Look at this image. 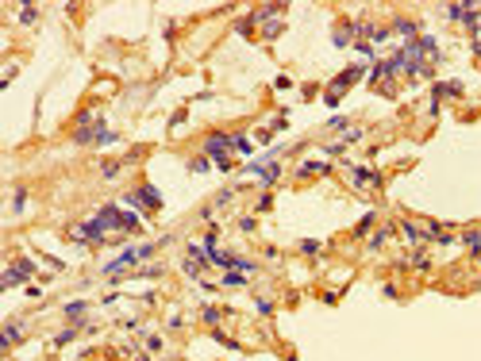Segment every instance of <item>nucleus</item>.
Returning a JSON list of instances; mask_svg holds the SVG:
<instances>
[{
    "label": "nucleus",
    "instance_id": "f257e3e1",
    "mask_svg": "<svg viewBox=\"0 0 481 361\" xmlns=\"http://www.w3.org/2000/svg\"><path fill=\"white\" fill-rule=\"evenodd\" d=\"M204 158L216 165V169H231V135L223 131H212L204 139Z\"/></svg>",
    "mask_w": 481,
    "mask_h": 361
},
{
    "label": "nucleus",
    "instance_id": "f03ea898",
    "mask_svg": "<svg viewBox=\"0 0 481 361\" xmlns=\"http://www.w3.org/2000/svg\"><path fill=\"white\" fill-rule=\"evenodd\" d=\"M362 73H366L362 66H350V70H343V73L335 77V81H331V88H327V96H323V100H327L331 108H335V104H339V96H343V92H347V88L354 85V81H358Z\"/></svg>",
    "mask_w": 481,
    "mask_h": 361
},
{
    "label": "nucleus",
    "instance_id": "7ed1b4c3",
    "mask_svg": "<svg viewBox=\"0 0 481 361\" xmlns=\"http://www.w3.org/2000/svg\"><path fill=\"white\" fill-rule=\"evenodd\" d=\"M123 204H131V208H135V204H143V212H158V208H162V196H158V188L143 185L139 192H127Z\"/></svg>",
    "mask_w": 481,
    "mask_h": 361
},
{
    "label": "nucleus",
    "instance_id": "20e7f679",
    "mask_svg": "<svg viewBox=\"0 0 481 361\" xmlns=\"http://www.w3.org/2000/svg\"><path fill=\"white\" fill-rule=\"evenodd\" d=\"M31 273H35V261H27V258H19V261H12V269L4 273V289H15V285H23V281H31Z\"/></svg>",
    "mask_w": 481,
    "mask_h": 361
},
{
    "label": "nucleus",
    "instance_id": "39448f33",
    "mask_svg": "<svg viewBox=\"0 0 481 361\" xmlns=\"http://www.w3.org/2000/svg\"><path fill=\"white\" fill-rule=\"evenodd\" d=\"M247 173H250V177H258V181H262V188H270V185H277V177H281V165H262V161H250Z\"/></svg>",
    "mask_w": 481,
    "mask_h": 361
},
{
    "label": "nucleus",
    "instance_id": "423d86ee",
    "mask_svg": "<svg viewBox=\"0 0 481 361\" xmlns=\"http://www.w3.org/2000/svg\"><path fill=\"white\" fill-rule=\"evenodd\" d=\"M396 231L404 234V242H412V246H423V242H427V227L412 223V219H400V223H396Z\"/></svg>",
    "mask_w": 481,
    "mask_h": 361
},
{
    "label": "nucleus",
    "instance_id": "0eeeda50",
    "mask_svg": "<svg viewBox=\"0 0 481 361\" xmlns=\"http://www.w3.org/2000/svg\"><path fill=\"white\" fill-rule=\"evenodd\" d=\"M350 181H354V188H381V177L374 169H366V165H354L350 169Z\"/></svg>",
    "mask_w": 481,
    "mask_h": 361
},
{
    "label": "nucleus",
    "instance_id": "6e6552de",
    "mask_svg": "<svg viewBox=\"0 0 481 361\" xmlns=\"http://www.w3.org/2000/svg\"><path fill=\"white\" fill-rule=\"evenodd\" d=\"M19 338H23V323H8V327H4V338H0V350L8 354V350L19 342Z\"/></svg>",
    "mask_w": 481,
    "mask_h": 361
},
{
    "label": "nucleus",
    "instance_id": "1a4fd4ad",
    "mask_svg": "<svg viewBox=\"0 0 481 361\" xmlns=\"http://www.w3.org/2000/svg\"><path fill=\"white\" fill-rule=\"evenodd\" d=\"M439 96H462V85L458 81H439V85H431V100L439 104Z\"/></svg>",
    "mask_w": 481,
    "mask_h": 361
},
{
    "label": "nucleus",
    "instance_id": "9d476101",
    "mask_svg": "<svg viewBox=\"0 0 481 361\" xmlns=\"http://www.w3.org/2000/svg\"><path fill=\"white\" fill-rule=\"evenodd\" d=\"M393 31H396V35H404L408 43H416V39H420V23H416V19H396Z\"/></svg>",
    "mask_w": 481,
    "mask_h": 361
},
{
    "label": "nucleus",
    "instance_id": "9b49d317",
    "mask_svg": "<svg viewBox=\"0 0 481 361\" xmlns=\"http://www.w3.org/2000/svg\"><path fill=\"white\" fill-rule=\"evenodd\" d=\"M350 39H354V23H343V27L331 31V43H335V46H347Z\"/></svg>",
    "mask_w": 481,
    "mask_h": 361
},
{
    "label": "nucleus",
    "instance_id": "f8f14e48",
    "mask_svg": "<svg viewBox=\"0 0 481 361\" xmlns=\"http://www.w3.org/2000/svg\"><path fill=\"white\" fill-rule=\"evenodd\" d=\"M231 150L235 154H254V143H250L247 135H231Z\"/></svg>",
    "mask_w": 481,
    "mask_h": 361
},
{
    "label": "nucleus",
    "instance_id": "ddd939ff",
    "mask_svg": "<svg viewBox=\"0 0 481 361\" xmlns=\"http://www.w3.org/2000/svg\"><path fill=\"white\" fill-rule=\"evenodd\" d=\"M408 265H412V269H416V273H427V269H431V258H427V254H423V250H416V254H412V258H408Z\"/></svg>",
    "mask_w": 481,
    "mask_h": 361
},
{
    "label": "nucleus",
    "instance_id": "4468645a",
    "mask_svg": "<svg viewBox=\"0 0 481 361\" xmlns=\"http://www.w3.org/2000/svg\"><path fill=\"white\" fill-rule=\"evenodd\" d=\"M327 169H331L327 161H304V165H300L296 173H300V177H312V173H327Z\"/></svg>",
    "mask_w": 481,
    "mask_h": 361
},
{
    "label": "nucleus",
    "instance_id": "2eb2a0df",
    "mask_svg": "<svg viewBox=\"0 0 481 361\" xmlns=\"http://www.w3.org/2000/svg\"><path fill=\"white\" fill-rule=\"evenodd\" d=\"M62 311H66V319H81V315L89 311V303H85V300H73V303H66Z\"/></svg>",
    "mask_w": 481,
    "mask_h": 361
},
{
    "label": "nucleus",
    "instance_id": "dca6fc26",
    "mask_svg": "<svg viewBox=\"0 0 481 361\" xmlns=\"http://www.w3.org/2000/svg\"><path fill=\"white\" fill-rule=\"evenodd\" d=\"M119 169H123V161H104V165H100V177H104V181H116Z\"/></svg>",
    "mask_w": 481,
    "mask_h": 361
},
{
    "label": "nucleus",
    "instance_id": "f3484780",
    "mask_svg": "<svg viewBox=\"0 0 481 361\" xmlns=\"http://www.w3.org/2000/svg\"><path fill=\"white\" fill-rule=\"evenodd\" d=\"M254 23H258V19H254V12H250L247 19H239V23H235V31H239V35H247V39H250V35H254Z\"/></svg>",
    "mask_w": 481,
    "mask_h": 361
},
{
    "label": "nucleus",
    "instance_id": "a211bd4d",
    "mask_svg": "<svg viewBox=\"0 0 481 361\" xmlns=\"http://www.w3.org/2000/svg\"><path fill=\"white\" fill-rule=\"evenodd\" d=\"M393 231H396V227H381V231L374 234V238H370V250H381V246H385V238H389Z\"/></svg>",
    "mask_w": 481,
    "mask_h": 361
},
{
    "label": "nucleus",
    "instance_id": "6ab92c4d",
    "mask_svg": "<svg viewBox=\"0 0 481 361\" xmlns=\"http://www.w3.org/2000/svg\"><path fill=\"white\" fill-rule=\"evenodd\" d=\"M27 208V188H15V200H12V212H23Z\"/></svg>",
    "mask_w": 481,
    "mask_h": 361
},
{
    "label": "nucleus",
    "instance_id": "aec40b11",
    "mask_svg": "<svg viewBox=\"0 0 481 361\" xmlns=\"http://www.w3.org/2000/svg\"><path fill=\"white\" fill-rule=\"evenodd\" d=\"M343 150H347V143H343V139H339V143H331V146H323V154H327V158H339Z\"/></svg>",
    "mask_w": 481,
    "mask_h": 361
},
{
    "label": "nucleus",
    "instance_id": "412c9836",
    "mask_svg": "<svg viewBox=\"0 0 481 361\" xmlns=\"http://www.w3.org/2000/svg\"><path fill=\"white\" fill-rule=\"evenodd\" d=\"M323 246L316 242V238H304V242H300V254H320Z\"/></svg>",
    "mask_w": 481,
    "mask_h": 361
},
{
    "label": "nucleus",
    "instance_id": "4be33fe9",
    "mask_svg": "<svg viewBox=\"0 0 481 361\" xmlns=\"http://www.w3.org/2000/svg\"><path fill=\"white\" fill-rule=\"evenodd\" d=\"M243 281H247V273H223V285H227V289H235V285H243Z\"/></svg>",
    "mask_w": 481,
    "mask_h": 361
},
{
    "label": "nucleus",
    "instance_id": "5701e85b",
    "mask_svg": "<svg viewBox=\"0 0 481 361\" xmlns=\"http://www.w3.org/2000/svg\"><path fill=\"white\" fill-rule=\"evenodd\" d=\"M200 315H204V323H212V327H216V323H219V315H223V311H219V307H204V311H200Z\"/></svg>",
    "mask_w": 481,
    "mask_h": 361
},
{
    "label": "nucleus",
    "instance_id": "b1692460",
    "mask_svg": "<svg viewBox=\"0 0 481 361\" xmlns=\"http://www.w3.org/2000/svg\"><path fill=\"white\" fill-rule=\"evenodd\" d=\"M212 338H216V342H223L227 350H239V342H235V338H227L223 331H212Z\"/></svg>",
    "mask_w": 481,
    "mask_h": 361
},
{
    "label": "nucleus",
    "instance_id": "393cba45",
    "mask_svg": "<svg viewBox=\"0 0 481 361\" xmlns=\"http://www.w3.org/2000/svg\"><path fill=\"white\" fill-rule=\"evenodd\" d=\"M35 19H39V8H23L19 12V23H35Z\"/></svg>",
    "mask_w": 481,
    "mask_h": 361
},
{
    "label": "nucleus",
    "instance_id": "a878e982",
    "mask_svg": "<svg viewBox=\"0 0 481 361\" xmlns=\"http://www.w3.org/2000/svg\"><path fill=\"white\" fill-rule=\"evenodd\" d=\"M262 315H274V300H266V296H258V303H254Z\"/></svg>",
    "mask_w": 481,
    "mask_h": 361
},
{
    "label": "nucleus",
    "instance_id": "bb28decb",
    "mask_svg": "<svg viewBox=\"0 0 481 361\" xmlns=\"http://www.w3.org/2000/svg\"><path fill=\"white\" fill-rule=\"evenodd\" d=\"M139 334H143V331H139ZM143 338H146V350H154V354L162 350V338H158V334H143Z\"/></svg>",
    "mask_w": 481,
    "mask_h": 361
},
{
    "label": "nucleus",
    "instance_id": "cd10ccee",
    "mask_svg": "<svg viewBox=\"0 0 481 361\" xmlns=\"http://www.w3.org/2000/svg\"><path fill=\"white\" fill-rule=\"evenodd\" d=\"M358 54H362L366 62H374V58H378V54H374V43H358Z\"/></svg>",
    "mask_w": 481,
    "mask_h": 361
},
{
    "label": "nucleus",
    "instance_id": "c85d7f7f",
    "mask_svg": "<svg viewBox=\"0 0 481 361\" xmlns=\"http://www.w3.org/2000/svg\"><path fill=\"white\" fill-rule=\"evenodd\" d=\"M73 334H77L73 327H70V331H62V334H54V346H66V342H73Z\"/></svg>",
    "mask_w": 481,
    "mask_h": 361
},
{
    "label": "nucleus",
    "instance_id": "c756f323",
    "mask_svg": "<svg viewBox=\"0 0 481 361\" xmlns=\"http://www.w3.org/2000/svg\"><path fill=\"white\" fill-rule=\"evenodd\" d=\"M208 165H212V161H208V158H192V165H189V169H192V173H204Z\"/></svg>",
    "mask_w": 481,
    "mask_h": 361
},
{
    "label": "nucleus",
    "instance_id": "7c9ffc66",
    "mask_svg": "<svg viewBox=\"0 0 481 361\" xmlns=\"http://www.w3.org/2000/svg\"><path fill=\"white\" fill-rule=\"evenodd\" d=\"M274 88H277V92H285V88H292V81H289V77H285V73H277V81H274Z\"/></svg>",
    "mask_w": 481,
    "mask_h": 361
},
{
    "label": "nucleus",
    "instance_id": "2f4dec72",
    "mask_svg": "<svg viewBox=\"0 0 481 361\" xmlns=\"http://www.w3.org/2000/svg\"><path fill=\"white\" fill-rule=\"evenodd\" d=\"M231 196H235V188H223V192H219V196H216V208H223V204L231 200Z\"/></svg>",
    "mask_w": 481,
    "mask_h": 361
},
{
    "label": "nucleus",
    "instance_id": "473e14b6",
    "mask_svg": "<svg viewBox=\"0 0 481 361\" xmlns=\"http://www.w3.org/2000/svg\"><path fill=\"white\" fill-rule=\"evenodd\" d=\"M374 219H378V216H374V212H370V216H366L362 223H358V231H354V234H366V231H370V223H374Z\"/></svg>",
    "mask_w": 481,
    "mask_h": 361
},
{
    "label": "nucleus",
    "instance_id": "72a5a7b5",
    "mask_svg": "<svg viewBox=\"0 0 481 361\" xmlns=\"http://www.w3.org/2000/svg\"><path fill=\"white\" fill-rule=\"evenodd\" d=\"M239 231H247V234H250V231H254V219L243 216V219H239Z\"/></svg>",
    "mask_w": 481,
    "mask_h": 361
},
{
    "label": "nucleus",
    "instance_id": "f704fd0d",
    "mask_svg": "<svg viewBox=\"0 0 481 361\" xmlns=\"http://www.w3.org/2000/svg\"><path fill=\"white\" fill-rule=\"evenodd\" d=\"M447 15L451 19H462V4H447Z\"/></svg>",
    "mask_w": 481,
    "mask_h": 361
},
{
    "label": "nucleus",
    "instance_id": "c9c22d12",
    "mask_svg": "<svg viewBox=\"0 0 481 361\" xmlns=\"http://www.w3.org/2000/svg\"><path fill=\"white\" fill-rule=\"evenodd\" d=\"M270 204H274V200H270V192H262V196H258V212H270Z\"/></svg>",
    "mask_w": 481,
    "mask_h": 361
},
{
    "label": "nucleus",
    "instance_id": "e433bc0d",
    "mask_svg": "<svg viewBox=\"0 0 481 361\" xmlns=\"http://www.w3.org/2000/svg\"><path fill=\"white\" fill-rule=\"evenodd\" d=\"M181 123H185V112H177V116L170 119V131H181Z\"/></svg>",
    "mask_w": 481,
    "mask_h": 361
},
{
    "label": "nucleus",
    "instance_id": "4c0bfd02",
    "mask_svg": "<svg viewBox=\"0 0 481 361\" xmlns=\"http://www.w3.org/2000/svg\"><path fill=\"white\" fill-rule=\"evenodd\" d=\"M474 50H478V54H481V23H478V27H474Z\"/></svg>",
    "mask_w": 481,
    "mask_h": 361
},
{
    "label": "nucleus",
    "instance_id": "58836bf2",
    "mask_svg": "<svg viewBox=\"0 0 481 361\" xmlns=\"http://www.w3.org/2000/svg\"><path fill=\"white\" fill-rule=\"evenodd\" d=\"M474 261H478V265H481V250H478V254H474Z\"/></svg>",
    "mask_w": 481,
    "mask_h": 361
}]
</instances>
